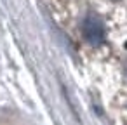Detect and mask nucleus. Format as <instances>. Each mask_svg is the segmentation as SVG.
I'll list each match as a JSON object with an SVG mask.
<instances>
[{
	"mask_svg": "<svg viewBox=\"0 0 127 125\" xmlns=\"http://www.w3.org/2000/svg\"><path fill=\"white\" fill-rule=\"evenodd\" d=\"M82 33H84L85 40L91 45H101L104 42V37H106L103 21L97 16H94V14H89L84 19V23H82Z\"/></svg>",
	"mask_w": 127,
	"mask_h": 125,
	"instance_id": "obj_1",
	"label": "nucleus"
}]
</instances>
